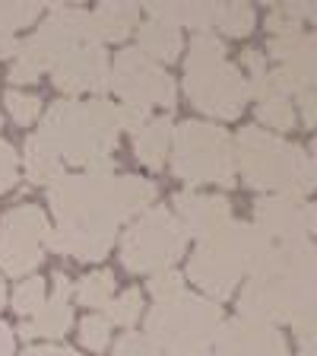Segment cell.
Here are the masks:
<instances>
[{"label": "cell", "mask_w": 317, "mask_h": 356, "mask_svg": "<svg viewBox=\"0 0 317 356\" xmlns=\"http://www.w3.org/2000/svg\"><path fill=\"white\" fill-rule=\"evenodd\" d=\"M314 245H280L266 238L248 267V286L238 299V318L260 325H292L298 343L314 337Z\"/></svg>", "instance_id": "obj_1"}, {"label": "cell", "mask_w": 317, "mask_h": 356, "mask_svg": "<svg viewBox=\"0 0 317 356\" xmlns=\"http://www.w3.org/2000/svg\"><path fill=\"white\" fill-rule=\"evenodd\" d=\"M118 105L108 99H64L51 105L35 137L60 163L83 165L89 175H111V149L118 147Z\"/></svg>", "instance_id": "obj_2"}, {"label": "cell", "mask_w": 317, "mask_h": 356, "mask_svg": "<svg viewBox=\"0 0 317 356\" xmlns=\"http://www.w3.org/2000/svg\"><path fill=\"white\" fill-rule=\"evenodd\" d=\"M51 210L58 222L118 226L121 220L149 210L155 185L140 175H60L51 185Z\"/></svg>", "instance_id": "obj_3"}, {"label": "cell", "mask_w": 317, "mask_h": 356, "mask_svg": "<svg viewBox=\"0 0 317 356\" xmlns=\"http://www.w3.org/2000/svg\"><path fill=\"white\" fill-rule=\"evenodd\" d=\"M235 165L244 185L302 200L314 191V159L302 147L260 127H244L235 143Z\"/></svg>", "instance_id": "obj_4"}, {"label": "cell", "mask_w": 317, "mask_h": 356, "mask_svg": "<svg viewBox=\"0 0 317 356\" xmlns=\"http://www.w3.org/2000/svg\"><path fill=\"white\" fill-rule=\"evenodd\" d=\"M185 96L194 108L213 118L232 121L248 105V80L235 64L225 60V42L209 32L191 38V51L185 60Z\"/></svg>", "instance_id": "obj_5"}, {"label": "cell", "mask_w": 317, "mask_h": 356, "mask_svg": "<svg viewBox=\"0 0 317 356\" xmlns=\"http://www.w3.org/2000/svg\"><path fill=\"white\" fill-rule=\"evenodd\" d=\"M219 327V302L181 289L178 296L155 302L146 318V337L162 356H209Z\"/></svg>", "instance_id": "obj_6"}, {"label": "cell", "mask_w": 317, "mask_h": 356, "mask_svg": "<svg viewBox=\"0 0 317 356\" xmlns=\"http://www.w3.org/2000/svg\"><path fill=\"white\" fill-rule=\"evenodd\" d=\"M264 242L266 236L251 222H225L213 236L200 238L197 252L187 264V277L203 293H209L213 302L232 296V289L248 274V267H251L254 254L264 248Z\"/></svg>", "instance_id": "obj_7"}, {"label": "cell", "mask_w": 317, "mask_h": 356, "mask_svg": "<svg viewBox=\"0 0 317 356\" xmlns=\"http://www.w3.org/2000/svg\"><path fill=\"white\" fill-rule=\"evenodd\" d=\"M171 172L187 185L235 181V140L229 131L207 121H181L171 131Z\"/></svg>", "instance_id": "obj_8"}, {"label": "cell", "mask_w": 317, "mask_h": 356, "mask_svg": "<svg viewBox=\"0 0 317 356\" xmlns=\"http://www.w3.org/2000/svg\"><path fill=\"white\" fill-rule=\"evenodd\" d=\"M98 42L92 13L83 7H51L42 29L19 42L10 67V80L13 83H35L44 70H51L54 60L64 58L70 48Z\"/></svg>", "instance_id": "obj_9"}, {"label": "cell", "mask_w": 317, "mask_h": 356, "mask_svg": "<svg viewBox=\"0 0 317 356\" xmlns=\"http://www.w3.org/2000/svg\"><path fill=\"white\" fill-rule=\"evenodd\" d=\"M187 248V232L165 207H149L121 238V261L130 274H155L171 267Z\"/></svg>", "instance_id": "obj_10"}, {"label": "cell", "mask_w": 317, "mask_h": 356, "mask_svg": "<svg viewBox=\"0 0 317 356\" xmlns=\"http://www.w3.org/2000/svg\"><path fill=\"white\" fill-rule=\"evenodd\" d=\"M48 216L32 204L7 210L0 220V270L10 277H26L42 264Z\"/></svg>", "instance_id": "obj_11"}, {"label": "cell", "mask_w": 317, "mask_h": 356, "mask_svg": "<svg viewBox=\"0 0 317 356\" xmlns=\"http://www.w3.org/2000/svg\"><path fill=\"white\" fill-rule=\"evenodd\" d=\"M111 89L124 99L127 105H165L171 108L178 99V86L162 67L155 64L153 58L140 51V48H124V51L114 58L111 67Z\"/></svg>", "instance_id": "obj_12"}, {"label": "cell", "mask_w": 317, "mask_h": 356, "mask_svg": "<svg viewBox=\"0 0 317 356\" xmlns=\"http://www.w3.org/2000/svg\"><path fill=\"white\" fill-rule=\"evenodd\" d=\"M51 80L60 92H96L105 96L111 89V64L102 42H89L80 48H70L64 58L54 60Z\"/></svg>", "instance_id": "obj_13"}, {"label": "cell", "mask_w": 317, "mask_h": 356, "mask_svg": "<svg viewBox=\"0 0 317 356\" xmlns=\"http://www.w3.org/2000/svg\"><path fill=\"white\" fill-rule=\"evenodd\" d=\"M257 226L270 242L295 245L308 242V232H314V207L295 197H280V194H266L254 204Z\"/></svg>", "instance_id": "obj_14"}, {"label": "cell", "mask_w": 317, "mask_h": 356, "mask_svg": "<svg viewBox=\"0 0 317 356\" xmlns=\"http://www.w3.org/2000/svg\"><path fill=\"white\" fill-rule=\"evenodd\" d=\"M213 347L216 356H289V347L276 327L248 318H232L229 325L222 321Z\"/></svg>", "instance_id": "obj_15"}, {"label": "cell", "mask_w": 317, "mask_h": 356, "mask_svg": "<svg viewBox=\"0 0 317 356\" xmlns=\"http://www.w3.org/2000/svg\"><path fill=\"white\" fill-rule=\"evenodd\" d=\"M314 51H317L314 35H305V32L270 38V58L280 64L276 70L282 74L289 92L302 96V92L314 89V64H317Z\"/></svg>", "instance_id": "obj_16"}, {"label": "cell", "mask_w": 317, "mask_h": 356, "mask_svg": "<svg viewBox=\"0 0 317 356\" xmlns=\"http://www.w3.org/2000/svg\"><path fill=\"white\" fill-rule=\"evenodd\" d=\"M118 226H92V222H58L44 236V248L58 254H74L76 261H98L111 252Z\"/></svg>", "instance_id": "obj_17"}, {"label": "cell", "mask_w": 317, "mask_h": 356, "mask_svg": "<svg viewBox=\"0 0 317 356\" xmlns=\"http://www.w3.org/2000/svg\"><path fill=\"white\" fill-rule=\"evenodd\" d=\"M175 216L185 226L187 238H207L216 229H222L225 222H232V204L219 194H197V191H181L175 194Z\"/></svg>", "instance_id": "obj_18"}, {"label": "cell", "mask_w": 317, "mask_h": 356, "mask_svg": "<svg viewBox=\"0 0 317 356\" xmlns=\"http://www.w3.org/2000/svg\"><path fill=\"white\" fill-rule=\"evenodd\" d=\"M70 293H74L70 277H67L64 270L54 274L51 302H44L29 321H22V327H19L22 337H26V341H32V337H60V334L70 327V321H74V312H70Z\"/></svg>", "instance_id": "obj_19"}, {"label": "cell", "mask_w": 317, "mask_h": 356, "mask_svg": "<svg viewBox=\"0 0 317 356\" xmlns=\"http://www.w3.org/2000/svg\"><path fill=\"white\" fill-rule=\"evenodd\" d=\"M219 3H146L149 19H159L171 29H200L207 32L216 26Z\"/></svg>", "instance_id": "obj_20"}, {"label": "cell", "mask_w": 317, "mask_h": 356, "mask_svg": "<svg viewBox=\"0 0 317 356\" xmlns=\"http://www.w3.org/2000/svg\"><path fill=\"white\" fill-rule=\"evenodd\" d=\"M171 131H175V124H171L169 115L146 121V124L137 131L133 153H137V159H140L146 169L155 172L165 165V156H169V147H171Z\"/></svg>", "instance_id": "obj_21"}, {"label": "cell", "mask_w": 317, "mask_h": 356, "mask_svg": "<svg viewBox=\"0 0 317 356\" xmlns=\"http://www.w3.org/2000/svg\"><path fill=\"white\" fill-rule=\"evenodd\" d=\"M92 26H96L98 42H121L127 32L140 26V7L137 3H102L92 13Z\"/></svg>", "instance_id": "obj_22"}, {"label": "cell", "mask_w": 317, "mask_h": 356, "mask_svg": "<svg viewBox=\"0 0 317 356\" xmlns=\"http://www.w3.org/2000/svg\"><path fill=\"white\" fill-rule=\"evenodd\" d=\"M137 32H140V51L146 58L165 60V64L178 60V54H181V32L178 29L159 19H146L143 26H137Z\"/></svg>", "instance_id": "obj_23"}, {"label": "cell", "mask_w": 317, "mask_h": 356, "mask_svg": "<svg viewBox=\"0 0 317 356\" xmlns=\"http://www.w3.org/2000/svg\"><path fill=\"white\" fill-rule=\"evenodd\" d=\"M22 159H26V178H29L32 185H54L64 175V163L38 140L35 134L26 140V156Z\"/></svg>", "instance_id": "obj_24"}, {"label": "cell", "mask_w": 317, "mask_h": 356, "mask_svg": "<svg viewBox=\"0 0 317 356\" xmlns=\"http://www.w3.org/2000/svg\"><path fill=\"white\" fill-rule=\"evenodd\" d=\"M114 296V274L111 270H96V274H86L76 286V299L89 309H105Z\"/></svg>", "instance_id": "obj_25"}, {"label": "cell", "mask_w": 317, "mask_h": 356, "mask_svg": "<svg viewBox=\"0 0 317 356\" xmlns=\"http://www.w3.org/2000/svg\"><path fill=\"white\" fill-rule=\"evenodd\" d=\"M254 19H257V13L251 3H219V10H216V26L229 38H244L254 29Z\"/></svg>", "instance_id": "obj_26"}, {"label": "cell", "mask_w": 317, "mask_h": 356, "mask_svg": "<svg viewBox=\"0 0 317 356\" xmlns=\"http://www.w3.org/2000/svg\"><path fill=\"white\" fill-rule=\"evenodd\" d=\"M305 16H314V7L311 3H276L266 16V29L276 35H292V32H302V19Z\"/></svg>", "instance_id": "obj_27"}, {"label": "cell", "mask_w": 317, "mask_h": 356, "mask_svg": "<svg viewBox=\"0 0 317 356\" xmlns=\"http://www.w3.org/2000/svg\"><path fill=\"white\" fill-rule=\"evenodd\" d=\"M44 3H0V38H16V29L35 22Z\"/></svg>", "instance_id": "obj_28"}, {"label": "cell", "mask_w": 317, "mask_h": 356, "mask_svg": "<svg viewBox=\"0 0 317 356\" xmlns=\"http://www.w3.org/2000/svg\"><path fill=\"white\" fill-rule=\"evenodd\" d=\"M108 325H121V327H133L137 318L143 315V296L137 289H127L118 299H111L108 305Z\"/></svg>", "instance_id": "obj_29"}, {"label": "cell", "mask_w": 317, "mask_h": 356, "mask_svg": "<svg viewBox=\"0 0 317 356\" xmlns=\"http://www.w3.org/2000/svg\"><path fill=\"white\" fill-rule=\"evenodd\" d=\"M257 118H260V124L273 127V131H289V127L295 124V111H292L289 99H270V102L257 105Z\"/></svg>", "instance_id": "obj_30"}, {"label": "cell", "mask_w": 317, "mask_h": 356, "mask_svg": "<svg viewBox=\"0 0 317 356\" xmlns=\"http://www.w3.org/2000/svg\"><path fill=\"white\" fill-rule=\"evenodd\" d=\"M44 305V280L38 277H29V280H22L13 293V309L19 315H35L38 309Z\"/></svg>", "instance_id": "obj_31"}, {"label": "cell", "mask_w": 317, "mask_h": 356, "mask_svg": "<svg viewBox=\"0 0 317 356\" xmlns=\"http://www.w3.org/2000/svg\"><path fill=\"white\" fill-rule=\"evenodd\" d=\"M80 341H83V347L102 353V350L108 347V341H111L108 318H102V315H89V318H83L80 321Z\"/></svg>", "instance_id": "obj_32"}, {"label": "cell", "mask_w": 317, "mask_h": 356, "mask_svg": "<svg viewBox=\"0 0 317 356\" xmlns=\"http://www.w3.org/2000/svg\"><path fill=\"white\" fill-rule=\"evenodd\" d=\"M3 102H7L10 118H13L16 124H32V121L38 118V111H42V99L26 96V92H16V89H10Z\"/></svg>", "instance_id": "obj_33"}, {"label": "cell", "mask_w": 317, "mask_h": 356, "mask_svg": "<svg viewBox=\"0 0 317 356\" xmlns=\"http://www.w3.org/2000/svg\"><path fill=\"white\" fill-rule=\"evenodd\" d=\"M181 274H178L175 267H165V270H155L153 274V280H149V293L155 296V302H162V299H171V296H178L181 293Z\"/></svg>", "instance_id": "obj_34"}, {"label": "cell", "mask_w": 317, "mask_h": 356, "mask_svg": "<svg viewBox=\"0 0 317 356\" xmlns=\"http://www.w3.org/2000/svg\"><path fill=\"white\" fill-rule=\"evenodd\" d=\"M114 356H162L155 350V343L149 341L146 334H137V331H127L118 343H114Z\"/></svg>", "instance_id": "obj_35"}, {"label": "cell", "mask_w": 317, "mask_h": 356, "mask_svg": "<svg viewBox=\"0 0 317 356\" xmlns=\"http://www.w3.org/2000/svg\"><path fill=\"white\" fill-rule=\"evenodd\" d=\"M19 181V156L7 140H0V194Z\"/></svg>", "instance_id": "obj_36"}, {"label": "cell", "mask_w": 317, "mask_h": 356, "mask_svg": "<svg viewBox=\"0 0 317 356\" xmlns=\"http://www.w3.org/2000/svg\"><path fill=\"white\" fill-rule=\"evenodd\" d=\"M143 124H146V108L127 105V102L118 105V127H124V131H140Z\"/></svg>", "instance_id": "obj_37"}, {"label": "cell", "mask_w": 317, "mask_h": 356, "mask_svg": "<svg viewBox=\"0 0 317 356\" xmlns=\"http://www.w3.org/2000/svg\"><path fill=\"white\" fill-rule=\"evenodd\" d=\"M241 60H244V67H248L251 80H257V76H264V74H266V60H264V54L254 51V48H248V51L241 54Z\"/></svg>", "instance_id": "obj_38"}, {"label": "cell", "mask_w": 317, "mask_h": 356, "mask_svg": "<svg viewBox=\"0 0 317 356\" xmlns=\"http://www.w3.org/2000/svg\"><path fill=\"white\" fill-rule=\"evenodd\" d=\"M298 105H302L305 124H308V127H314V121H317V111H314V89H308V92H302V96H298Z\"/></svg>", "instance_id": "obj_39"}, {"label": "cell", "mask_w": 317, "mask_h": 356, "mask_svg": "<svg viewBox=\"0 0 317 356\" xmlns=\"http://www.w3.org/2000/svg\"><path fill=\"white\" fill-rule=\"evenodd\" d=\"M22 356H80L76 350H70V347H32V350H26Z\"/></svg>", "instance_id": "obj_40"}, {"label": "cell", "mask_w": 317, "mask_h": 356, "mask_svg": "<svg viewBox=\"0 0 317 356\" xmlns=\"http://www.w3.org/2000/svg\"><path fill=\"white\" fill-rule=\"evenodd\" d=\"M0 356H13V331L0 321Z\"/></svg>", "instance_id": "obj_41"}, {"label": "cell", "mask_w": 317, "mask_h": 356, "mask_svg": "<svg viewBox=\"0 0 317 356\" xmlns=\"http://www.w3.org/2000/svg\"><path fill=\"white\" fill-rule=\"evenodd\" d=\"M3 302H7V286H3V280H0V309H3Z\"/></svg>", "instance_id": "obj_42"}, {"label": "cell", "mask_w": 317, "mask_h": 356, "mask_svg": "<svg viewBox=\"0 0 317 356\" xmlns=\"http://www.w3.org/2000/svg\"><path fill=\"white\" fill-rule=\"evenodd\" d=\"M0 124H3V121H0Z\"/></svg>", "instance_id": "obj_43"}]
</instances>
